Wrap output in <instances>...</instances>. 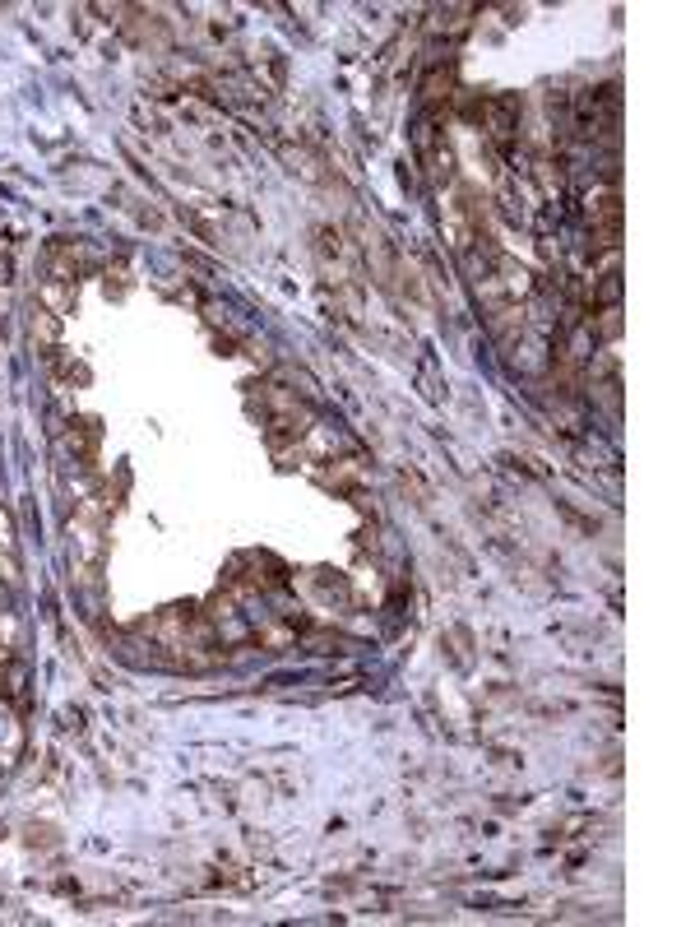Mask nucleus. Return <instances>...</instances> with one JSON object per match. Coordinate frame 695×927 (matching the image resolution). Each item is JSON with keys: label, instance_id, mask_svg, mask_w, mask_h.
Instances as JSON below:
<instances>
[{"label": "nucleus", "instance_id": "nucleus-1", "mask_svg": "<svg viewBox=\"0 0 695 927\" xmlns=\"http://www.w3.org/2000/svg\"><path fill=\"white\" fill-rule=\"evenodd\" d=\"M5 543H10V520L0 515V547H5Z\"/></svg>", "mask_w": 695, "mask_h": 927}]
</instances>
